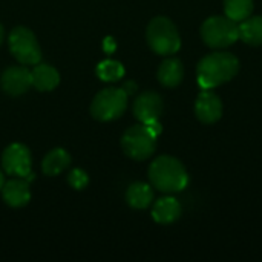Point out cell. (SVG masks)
<instances>
[{"label": "cell", "mask_w": 262, "mask_h": 262, "mask_svg": "<svg viewBox=\"0 0 262 262\" xmlns=\"http://www.w3.org/2000/svg\"><path fill=\"white\" fill-rule=\"evenodd\" d=\"M239 72V60L230 52H213L200 60L196 78L201 89H215Z\"/></svg>", "instance_id": "obj_1"}, {"label": "cell", "mask_w": 262, "mask_h": 262, "mask_svg": "<svg viewBox=\"0 0 262 262\" xmlns=\"http://www.w3.org/2000/svg\"><path fill=\"white\" fill-rule=\"evenodd\" d=\"M150 186L164 193L181 192L189 184V175L183 163L170 155H161L149 167Z\"/></svg>", "instance_id": "obj_2"}, {"label": "cell", "mask_w": 262, "mask_h": 262, "mask_svg": "<svg viewBox=\"0 0 262 262\" xmlns=\"http://www.w3.org/2000/svg\"><path fill=\"white\" fill-rule=\"evenodd\" d=\"M146 38L150 49L158 55H172L181 48V37L175 23L163 15L150 20L146 29Z\"/></svg>", "instance_id": "obj_3"}, {"label": "cell", "mask_w": 262, "mask_h": 262, "mask_svg": "<svg viewBox=\"0 0 262 262\" xmlns=\"http://www.w3.org/2000/svg\"><path fill=\"white\" fill-rule=\"evenodd\" d=\"M201 37L209 48L223 49L239 38V26L227 15H212L201 25Z\"/></svg>", "instance_id": "obj_4"}, {"label": "cell", "mask_w": 262, "mask_h": 262, "mask_svg": "<svg viewBox=\"0 0 262 262\" xmlns=\"http://www.w3.org/2000/svg\"><path fill=\"white\" fill-rule=\"evenodd\" d=\"M127 94L121 88L100 91L91 103V115L98 121H112L123 115L127 107Z\"/></svg>", "instance_id": "obj_5"}, {"label": "cell", "mask_w": 262, "mask_h": 262, "mask_svg": "<svg viewBox=\"0 0 262 262\" xmlns=\"http://www.w3.org/2000/svg\"><path fill=\"white\" fill-rule=\"evenodd\" d=\"M121 147L129 158L144 161L154 155L157 149V137L147 129L146 124H137L124 132Z\"/></svg>", "instance_id": "obj_6"}, {"label": "cell", "mask_w": 262, "mask_h": 262, "mask_svg": "<svg viewBox=\"0 0 262 262\" xmlns=\"http://www.w3.org/2000/svg\"><path fill=\"white\" fill-rule=\"evenodd\" d=\"M9 49L14 58L25 64L34 66L41 60V49L34 32L25 26H17L9 34Z\"/></svg>", "instance_id": "obj_7"}, {"label": "cell", "mask_w": 262, "mask_h": 262, "mask_svg": "<svg viewBox=\"0 0 262 262\" xmlns=\"http://www.w3.org/2000/svg\"><path fill=\"white\" fill-rule=\"evenodd\" d=\"M32 166L29 149L21 143L9 144L2 155V167L5 173L17 178H28Z\"/></svg>", "instance_id": "obj_8"}, {"label": "cell", "mask_w": 262, "mask_h": 262, "mask_svg": "<svg viewBox=\"0 0 262 262\" xmlns=\"http://www.w3.org/2000/svg\"><path fill=\"white\" fill-rule=\"evenodd\" d=\"M0 86L11 97L23 95L32 86L31 71L25 64L23 66H9L3 71V74L0 77Z\"/></svg>", "instance_id": "obj_9"}, {"label": "cell", "mask_w": 262, "mask_h": 262, "mask_svg": "<svg viewBox=\"0 0 262 262\" xmlns=\"http://www.w3.org/2000/svg\"><path fill=\"white\" fill-rule=\"evenodd\" d=\"M163 98L154 91H146L140 94L134 101V115L141 124H147L160 120L163 114Z\"/></svg>", "instance_id": "obj_10"}, {"label": "cell", "mask_w": 262, "mask_h": 262, "mask_svg": "<svg viewBox=\"0 0 262 262\" xmlns=\"http://www.w3.org/2000/svg\"><path fill=\"white\" fill-rule=\"evenodd\" d=\"M195 115L204 124H213L223 117V101L212 89H203L195 101Z\"/></svg>", "instance_id": "obj_11"}, {"label": "cell", "mask_w": 262, "mask_h": 262, "mask_svg": "<svg viewBox=\"0 0 262 262\" xmlns=\"http://www.w3.org/2000/svg\"><path fill=\"white\" fill-rule=\"evenodd\" d=\"M2 198L3 201L12 207L20 209L25 207L31 201V190H29V181L26 178H17L6 181L2 187Z\"/></svg>", "instance_id": "obj_12"}, {"label": "cell", "mask_w": 262, "mask_h": 262, "mask_svg": "<svg viewBox=\"0 0 262 262\" xmlns=\"http://www.w3.org/2000/svg\"><path fill=\"white\" fill-rule=\"evenodd\" d=\"M32 77V86L40 92H49L54 91L60 83V74L54 66L37 63L34 64V69L31 71Z\"/></svg>", "instance_id": "obj_13"}, {"label": "cell", "mask_w": 262, "mask_h": 262, "mask_svg": "<svg viewBox=\"0 0 262 262\" xmlns=\"http://www.w3.org/2000/svg\"><path fill=\"white\" fill-rule=\"evenodd\" d=\"M157 78L164 88L178 86L184 78V66H183L181 60L175 58V57L166 58L158 68Z\"/></svg>", "instance_id": "obj_14"}, {"label": "cell", "mask_w": 262, "mask_h": 262, "mask_svg": "<svg viewBox=\"0 0 262 262\" xmlns=\"http://www.w3.org/2000/svg\"><path fill=\"white\" fill-rule=\"evenodd\" d=\"M181 216V204L173 196H164L155 201L152 218L158 224H172Z\"/></svg>", "instance_id": "obj_15"}, {"label": "cell", "mask_w": 262, "mask_h": 262, "mask_svg": "<svg viewBox=\"0 0 262 262\" xmlns=\"http://www.w3.org/2000/svg\"><path fill=\"white\" fill-rule=\"evenodd\" d=\"M126 201L132 209H147L154 201V190L150 184L146 183H132L126 190Z\"/></svg>", "instance_id": "obj_16"}, {"label": "cell", "mask_w": 262, "mask_h": 262, "mask_svg": "<svg viewBox=\"0 0 262 262\" xmlns=\"http://www.w3.org/2000/svg\"><path fill=\"white\" fill-rule=\"evenodd\" d=\"M71 155L64 149H52L41 161V170L46 177H55L71 166Z\"/></svg>", "instance_id": "obj_17"}, {"label": "cell", "mask_w": 262, "mask_h": 262, "mask_svg": "<svg viewBox=\"0 0 262 262\" xmlns=\"http://www.w3.org/2000/svg\"><path fill=\"white\" fill-rule=\"evenodd\" d=\"M239 38L252 46L262 45V17L250 15L246 20L239 21Z\"/></svg>", "instance_id": "obj_18"}, {"label": "cell", "mask_w": 262, "mask_h": 262, "mask_svg": "<svg viewBox=\"0 0 262 262\" xmlns=\"http://www.w3.org/2000/svg\"><path fill=\"white\" fill-rule=\"evenodd\" d=\"M253 0H224V12L236 23L252 15Z\"/></svg>", "instance_id": "obj_19"}, {"label": "cell", "mask_w": 262, "mask_h": 262, "mask_svg": "<svg viewBox=\"0 0 262 262\" xmlns=\"http://www.w3.org/2000/svg\"><path fill=\"white\" fill-rule=\"evenodd\" d=\"M97 75L103 81H118L124 75V68L117 60H104L97 66Z\"/></svg>", "instance_id": "obj_20"}, {"label": "cell", "mask_w": 262, "mask_h": 262, "mask_svg": "<svg viewBox=\"0 0 262 262\" xmlns=\"http://www.w3.org/2000/svg\"><path fill=\"white\" fill-rule=\"evenodd\" d=\"M68 183L72 189L75 190H83L88 184H89V177L84 170L81 169H74L71 170V173L68 175Z\"/></svg>", "instance_id": "obj_21"}, {"label": "cell", "mask_w": 262, "mask_h": 262, "mask_svg": "<svg viewBox=\"0 0 262 262\" xmlns=\"http://www.w3.org/2000/svg\"><path fill=\"white\" fill-rule=\"evenodd\" d=\"M114 49H115V41H114L112 37H107V38L104 40V52H106V54H112Z\"/></svg>", "instance_id": "obj_22"}, {"label": "cell", "mask_w": 262, "mask_h": 262, "mask_svg": "<svg viewBox=\"0 0 262 262\" xmlns=\"http://www.w3.org/2000/svg\"><path fill=\"white\" fill-rule=\"evenodd\" d=\"M123 89L126 91V94H127V95H130V94H134V92L137 91V84H135V83H132V81H129V83H126V84L123 86Z\"/></svg>", "instance_id": "obj_23"}, {"label": "cell", "mask_w": 262, "mask_h": 262, "mask_svg": "<svg viewBox=\"0 0 262 262\" xmlns=\"http://www.w3.org/2000/svg\"><path fill=\"white\" fill-rule=\"evenodd\" d=\"M3 37H5V29H3V26L0 25V45H2V41H3Z\"/></svg>", "instance_id": "obj_24"}, {"label": "cell", "mask_w": 262, "mask_h": 262, "mask_svg": "<svg viewBox=\"0 0 262 262\" xmlns=\"http://www.w3.org/2000/svg\"><path fill=\"white\" fill-rule=\"evenodd\" d=\"M3 184H5V177H3V172L0 170V190H2V187H3Z\"/></svg>", "instance_id": "obj_25"}]
</instances>
